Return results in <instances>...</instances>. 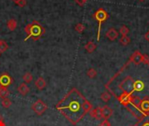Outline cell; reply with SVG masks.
I'll return each instance as SVG.
<instances>
[{
    "mask_svg": "<svg viewBox=\"0 0 149 126\" xmlns=\"http://www.w3.org/2000/svg\"><path fill=\"white\" fill-rule=\"evenodd\" d=\"M8 44L4 40H0V53H4L8 49Z\"/></svg>",
    "mask_w": 149,
    "mask_h": 126,
    "instance_id": "cell-24",
    "label": "cell"
},
{
    "mask_svg": "<svg viewBox=\"0 0 149 126\" xmlns=\"http://www.w3.org/2000/svg\"><path fill=\"white\" fill-rule=\"evenodd\" d=\"M132 96H133V94L131 93H121L119 96H117V99L124 107L127 108L131 103Z\"/></svg>",
    "mask_w": 149,
    "mask_h": 126,
    "instance_id": "cell-5",
    "label": "cell"
},
{
    "mask_svg": "<svg viewBox=\"0 0 149 126\" xmlns=\"http://www.w3.org/2000/svg\"><path fill=\"white\" fill-rule=\"evenodd\" d=\"M7 26H8V28H9L10 31H11V32L14 31V30L17 28V20L14 19V18L9 19V20L7 21Z\"/></svg>",
    "mask_w": 149,
    "mask_h": 126,
    "instance_id": "cell-16",
    "label": "cell"
},
{
    "mask_svg": "<svg viewBox=\"0 0 149 126\" xmlns=\"http://www.w3.org/2000/svg\"><path fill=\"white\" fill-rule=\"evenodd\" d=\"M32 79H33V76H32V75H31V73H29V72L25 73V74L23 75V80L24 81L25 83H30V82H31Z\"/></svg>",
    "mask_w": 149,
    "mask_h": 126,
    "instance_id": "cell-19",
    "label": "cell"
},
{
    "mask_svg": "<svg viewBox=\"0 0 149 126\" xmlns=\"http://www.w3.org/2000/svg\"><path fill=\"white\" fill-rule=\"evenodd\" d=\"M17 91L19 92V94H21L22 96H26L29 91H30V88L26 85V83H21L18 88H17Z\"/></svg>",
    "mask_w": 149,
    "mask_h": 126,
    "instance_id": "cell-13",
    "label": "cell"
},
{
    "mask_svg": "<svg viewBox=\"0 0 149 126\" xmlns=\"http://www.w3.org/2000/svg\"><path fill=\"white\" fill-rule=\"evenodd\" d=\"M130 126H134V125H130Z\"/></svg>",
    "mask_w": 149,
    "mask_h": 126,
    "instance_id": "cell-35",
    "label": "cell"
},
{
    "mask_svg": "<svg viewBox=\"0 0 149 126\" xmlns=\"http://www.w3.org/2000/svg\"><path fill=\"white\" fill-rule=\"evenodd\" d=\"M79 5H80V6H83L86 2H87V0H74Z\"/></svg>",
    "mask_w": 149,
    "mask_h": 126,
    "instance_id": "cell-28",
    "label": "cell"
},
{
    "mask_svg": "<svg viewBox=\"0 0 149 126\" xmlns=\"http://www.w3.org/2000/svg\"><path fill=\"white\" fill-rule=\"evenodd\" d=\"M90 116L96 119V120H101L103 119V117H102V111H101V107H97L95 109H92L91 111L89 112Z\"/></svg>",
    "mask_w": 149,
    "mask_h": 126,
    "instance_id": "cell-9",
    "label": "cell"
},
{
    "mask_svg": "<svg viewBox=\"0 0 149 126\" xmlns=\"http://www.w3.org/2000/svg\"><path fill=\"white\" fill-rule=\"evenodd\" d=\"M100 98H101V100H102L103 102L107 103V102H109L110 99H111V95H110V93H108L107 91H105V92H103V93L101 94Z\"/></svg>",
    "mask_w": 149,
    "mask_h": 126,
    "instance_id": "cell-20",
    "label": "cell"
},
{
    "mask_svg": "<svg viewBox=\"0 0 149 126\" xmlns=\"http://www.w3.org/2000/svg\"><path fill=\"white\" fill-rule=\"evenodd\" d=\"M101 111H102V117H103V119H108L109 118H111V116L113 115V110L107 106V105H105L101 108Z\"/></svg>",
    "mask_w": 149,
    "mask_h": 126,
    "instance_id": "cell-11",
    "label": "cell"
},
{
    "mask_svg": "<svg viewBox=\"0 0 149 126\" xmlns=\"http://www.w3.org/2000/svg\"><path fill=\"white\" fill-rule=\"evenodd\" d=\"M0 54H1V53H0Z\"/></svg>",
    "mask_w": 149,
    "mask_h": 126,
    "instance_id": "cell-37",
    "label": "cell"
},
{
    "mask_svg": "<svg viewBox=\"0 0 149 126\" xmlns=\"http://www.w3.org/2000/svg\"><path fill=\"white\" fill-rule=\"evenodd\" d=\"M144 37H145V39H146L148 41H149V32H148L144 35Z\"/></svg>",
    "mask_w": 149,
    "mask_h": 126,
    "instance_id": "cell-30",
    "label": "cell"
},
{
    "mask_svg": "<svg viewBox=\"0 0 149 126\" xmlns=\"http://www.w3.org/2000/svg\"><path fill=\"white\" fill-rule=\"evenodd\" d=\"M86 97L77 89L72 88L56 105L57 111L63 115L72 125L79 124L86 115L84 110Z\"/></svg>",
    "mask_w": 149,
    "mask_h": 126,
    "instance_id": "cell-1",
    "label": "cell"
},
{
    "mask_svg": "<svg viewBox=\"0 0 149 126\" xmlns=\"http://www.w3.org/2000/svg\"><path fill=\"white\" fill-rule=\"evenodd\" d=\"M128 32H129V29L127 28V26H126V25H122V26L120 28V32H119V33H120V35H121V36H127Z\"/></svg>",
    "mask_w": 149,
    "mask_h": 126,
    "instance_id": "cell-23",
    "label": "cell"
},
{
    "mask_svg": "<svg viewBox=\"0 0 149 126\" xmlns=\"http://www.w3.org/2000/svg\"><path fill=\"white\" fill-rule=\"evenodd\" d=\"M0 121H3V117H2V115H0Z\"/></svg>",
    "mask_w": 149,
    "mask_h": 126,
    "instance_id": "cell-33",
    "label": "cell"
},
{
    "mask_svg": "<svg viewBox=\"0 0 149 126\" xmlns=\"http://www.w3.org/2000/svg\"><path fill=\"white\" fill-rule=\"evenodd\" d=\"M1 103H2V106L3 107V108H5V109H9L10 107V105H11V102H10V100L9 99V98H3V99H2V102H1Z\"/></svg>",
    "mask_w": 149,
    "mask_h": 126,
    "instance_id": "cell-21",
    "label": "cell"
},
{
    "mask_svg": "<svg viewBox=\"0 0 149 126\" xmlns=\"http://www.w3.org/2000/svg\"><path fill=\"white\" fill-rule=\"evenodd\" d=\"M25 4H26L25 0H20V1L17 3V5H18L19 7H24V6H25Z\"/></svg>",
    "mask_w": 149,
    "mask_h": 126,
    "instance_id": "cell-29",
    "label": "cell"
},
{
    "mask_svg": "<svg viewBox=\"0 0 149 126\" xmlns=\"http://www.w3.org/2000/svg\"><path fill=\"white\" fill-rule=\"evenodd\" d=\"M10 94V91L8 90V89L6 87H2L0 86V98L3 99L6 98Z\"/></svg>",
    "mask_w": 149,
    "mask_h": 126,
    "instance_id": "cell-17",
    "label": "cell"
},
{
    "mask_svg": "<svg viewBox=\"0 0 149 126\" xmlns=\"http://www.w3.org/2000/svg\"><path fill=\"white\" fill-rule=\"evenodd\" d=\"M97 71L94 69V68H90V69H88V71L86 72V75H87V76L89 77V78H91V79H93V78H95L96 76H97Z\"/></svg>",
    "mask_w": 149,
    "mask_h": 126,
    "instance_id": "cell-22",
    "label": "cell"
},
{
    "mask_svg": "<svg viewBox=\"0 0 149 126\" xmlns=\"http://www.w3.org/2000/svg\"><path fill=\"white\" fill-rule=\"evenodd\" d=\"M108 13L107 12V11L103 8H99L94 14L93 15V18L94 19H96L99 23V27H98V33H97V40H100V31H101V25L106 22L108 18Z\"/></svg>",
    "mask_w": 149,
    "mask_h": 126,
    "instance_id": "cell-3",
    "label": "cell"
},
{
    "mask_svg": "<svg viewBox=\"0 0 149 126\" xmlns=\"http://www.w3.org/2000/svg\"><path fill=\"white\" fill-rule=\"evenodd\" d=\"M35 85H36V87H37V89H39V90H42V89H44L45 87H46V82L45 81V79L43 78V77H38V79H37V81L35 82Z\"/></svg>",
    "mask_w": 149,
    "mask_h": 126,
    "instance_id": "cell-12",
    "label": "cell"
},
{
    "mask_svg": "<svg viewBox=\"0 0 149 126\" xmlns=\"http://www.w3.org/2000/svg\"><path fill=\"white\" fill-rule=\"evenodd\" d=\"M47 105L40 99L37 100L31 106V110L35 112V114H37L38 116H41L43 115L45 111L47 110Z\"/></svg>",
    "mask_w": 149,
    "mask_h": 126,
    "instance_id": "cell-4",
    "label": "cell"
},
{
    "mask_svg": "<svg viewBox=\"0 0 149 126\" xmlns=\"http://www.w3.org/2000/svg\"><path fill=\"white\" fill-rule=\"evenodd\" d=\"M134 126H149V116L142 117Z\"/></svg>",
    "mask_w": 149,
    "mask_h": 126,
    "instance_id": "cell-15",
    "label": "cell"
},
{
    "mask_svg": "<svg viewBox=\"0 0 149 126\" xmlns=\"http://www.w3.org/2000/svg\"><path fill=\"white\" fill-rule=\"evenodd\" d=\"M139 1H141V2H142V1H144V0H139Z\"/></svg>",
    "mask_w": 149,
    "mask_h": 126,
    "instance_id": "cell-34",
    "label": "cell"
},
{
    "mask_svg": "<svg viewBox=\"0 0 149 126\" xmlns=\"http://www.w3.org/2000/svg\"><path fill=\"white\" fill-rule=\"evenodd\" d=\"M140 110L144 116H149V96L141 98L140 103Z\"/></svg>",
    "mask_w": 149,
    "mask_h": 126,
    "instance_id": "cell-8",
    "label": "cell"
},
{
    "mask_svg": "<svg viewBox=\"0 0 149 126\" xmlns=\"http://www.w3.org/2000/svg\"><path fill=\"white\" fill-rule=\"evenodd\" d=\"M85 29H86V27H85V25L82 23H78L75 25V31L78 32L79 33H82L85 31Z\"/></svg>",
    "mask_w": 149,
    "mask_h": 126,
    "instance_id": "cell-25",
    "label": "cell"
},
{
    "mask_svg": "<svg viewBox=\"0 0 149 126\" xmlns=\"http://www.w3.org/2000/svg\"><path fill=\"white\" fill-rule=\"evenodd\" d=\"M13 82L12 77L8 73H2L0 75V86L2 87H9Z\"/></svg>",
    "mask_w": 149,
    "mask_h": 126,
    "instance_id": "cell-6",
    "label": "cell"
},
{
    "mask_svg": "<svg viewBox=\"0 0 149 126\" xmlns=\"http://www.w3.org/2000/svg\"><path fill=\"white\" fill-rule=\"evenodd\" d=\"M130 42H131V39L127 36H121V38L120 39V43L122 46H127L128 44H130Z\"/></svg>",
    "mask_w": 149,
    "mask_h": 126,
    "instance_id": "cell-18",
    "label": "cell"
},
{
    "mask_svg": "<svg viewBox=\"0 0 149 126\" xmlns=\"http://www.w3.org/2000/svg\"><path fill=\"white\" fill-rule=\"evenodd\" d=\"M142 63H144L145 65H148L149 66V56L148 54H143V61H142Z\"/></svg>",
    "mask_w": 149,
    "mask_h": 126,
    "instance_id": "cell-26",
    "label": "cell"
},
{
    "mask_svg": "<svg viewBox=\"0 0 149 126\" xmlns=\"http://www.w3.org/2000/svg\"><path fill=\"white\" fill-rule=\"evenodd\" d=\"M12 1H13V2H14V3H16V4H17V3H18V2H19V1H20V0H12Z\"/></svg>",
    "mask_w": 149,
    "mask_h": 126,
    "instance_id": "cell-32",
    "label": "cell"
},
{
    "mask_svg": "<svg viewBox=\"0 0 149 126\" xmlns=\"http://www.w3.org/2000/svg\"><path fill=\"white\" fill-rule=\"evenodd\" d=\"M106 36H107V38H108L111 41H114V40L118 38V36H119V32H118L115 28L112 27V28H110V29L107 32Z\"/></svg>",
    "mask_w": 149,
    "mask_h": 126,
    "instance_id": "cell-10",
    "label": "cell"
},
{
    "mask_svg": "<svg viewBox=\"0 0 149 126\" xmlns=\"http://www.w3.org/2000/svg\"><path fill=\"white\" fill-rule=\"evenodd\" d=\"M148 32H149V30H148Z\"/></svg>",
    "mask_w": 149,
    "mask_h": 126,
    "instance_id": "cell-36",
    "label": "cell"
},
{
    "mask_svg": "<svg viewBox=\"0 0 149 126\" xmlns=\"http://www.w3.org/2000/svg\"><path fill=\"white\" fill-rule=\"evenodd\" d=\"M96 47H97L96 44H95V43H93V41H89V42H87V43L85 45V49H86V52H87V53H93V52L95 51Z\"/></svg>",
    "mask_w": 149,
    "mask_h": 126,
    "instance_id": "cell-14",
    "label": "cell"
},
{
    "mask_svg": "<svg viewBox=\"0 0 149 126\" xmlns=\"http://www.w3.org/2000/svg\"><path fill=\"white\" fill-rule=\"evenodd\" d=\"M0 126H6L5 123L3 122V121H0Z\"/></svg>",
    "mask_w": 149,
    "mask_h": 126,
    "instance_id": "cell-31",
    "label": "cell"
},
{
    "mask_svg": "<svg viewBox=\"0 0 149 126\" xmlns=\"http://www.w3.org/2000/svg\"><path fill=\"white\" fill-rule=\"evenodd\" d=\"M99 126H112L111 125V123L109 122V120L108 119H104L100 125Z\"/></svg>",
    "mask_w": 149,
    "mask_h": 126,
    "instance_id": "cell-27",
    "label": "cell"
},
{
    "mask_svg": "<svg viewBox=\"0 0 149 126\" xmlns=\"http://www.w3.org/2000/svg\"><path fill=\"white\" fill-rule=\"evenodd\" d=\"M143 61V54L140 52V51H135L134 52V53L130 56L129 61L131 63H134L136 66H139L142 63Z\"/></svg>",
    "mask_w": 149,
    "mask_h": 126,
    "instance_id": "cell-7",
    "label": "cell"
},
{
    "mask_svg": "<svg viewBox=\"0 0 149 126\" xmlns=\"http://www.w3.org/2000/svg\"><path fill=\"white\" fill-rule=\"evenodd\" d=\"M24 32L27 34L26 38L24 39V41H26L28 39H31L32 40L36 41V40H38L45 33V29L38 21L33 20L31 23L28 24L25 26Z\"/></svg>",
    "mask_w": 149,
    "mask_h": 126,
    "instance_id": "cell-2",
    "label": "cell"
}]
</instances>
